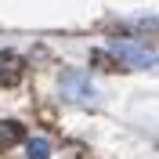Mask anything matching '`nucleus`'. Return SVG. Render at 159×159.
Here are the masks:
<instances>
[{"mask_svg": "<svg viewBox=\"0 0 159 159\" xmlns=\"http://www.w3.org/2000/svg\"><path fill=\"white\" fill-rule=\"evenodd\" d=\"M25 156H29V159H47L51 156V145L43 138H29V141H25Z\"/></svg>", "mask_w": 159, "mask_h": 159, "instance_id": "obj_5", "label": "nucleus"}, {"mask_svg": "<svg viewBox=\"0 0 159 159\" xmlns=\"http://www.w3.org/2000/svg\"><path fill=\"white\" fill-rule=\"evenodd\" d=\"M61 94L69 101H90L94 98V83H90L87 72L69 69V72H61Z\"/></svg>", "mask_w": 159, "mask_h": 159, "instance_id": "obj_2", "label": "nucleus"}, {"mask_svg": "<svg viewBox=\"0 0 159 159\" xmlns=\"http://www.w3.org/2000/svg\"><path fill=\"white\" fill-rule=\"evenodd\" d=\"M22 123H0V148H11L15 141H22Z\"/></svg>", "mask_w": 159, "mask_h": 159, "instance_id": "obj_4", "label": "nucleus"}, {"mask_svg": "<svg viewBox=\"0 0 159 159\" xmlns=\"http://www.w3.org/2000/svg\"><path fill=\"white\" fill-rule=\"evenodd\" d=\"M22 72H25V65H22L18 54H4V51H0V80H4V83H15Z\"/></svg>", "mask_w": 159, "mask_h": 159, "instance_id": "obj_3", "label": "nucleus"}, {"mask_svg": "<svg viewBox=\"0 0 159 159\" xmlns=\"http://www.w3.org/2000/svg\"><path fill=\"white\" fill-rule=\"evenodd\" d=\"M112 54H119V58H127L130 65H138V69H148V65H159V54L148 47H138L134 40H112L109 43Z\"/></svg>", "mask_w": 159, "mask_h": 159, "instance_id": "obj_1", "label": "nucleus"}]
</instances>
